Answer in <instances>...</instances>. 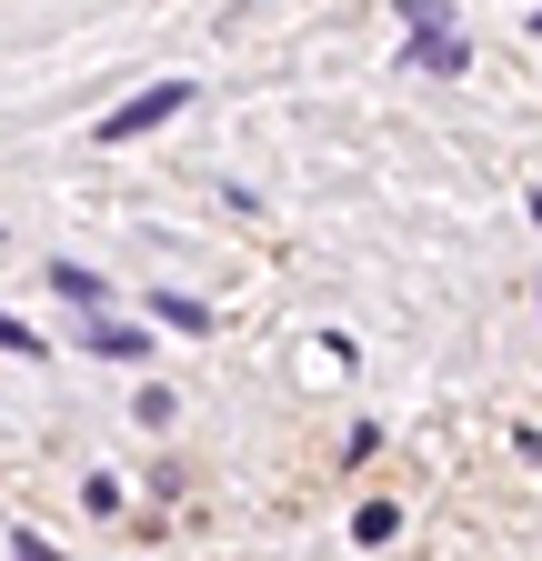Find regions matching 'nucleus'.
<instances>
[{"mask_svg": "<svg viewBox=\"0 0 542 561\" xmlns=\"http://www.w3.org/2000/svg\"><path fill=\"white\" fill-rule=\"evenodd\" d=\"M402 60H413V70H442V81H452L462 60H472V50H462V31H452V11H442V0H422V11H402Z\"/></svg>", "mask_w": 542, "mask_h": 561, "instance_id": "obj_1", "label": "nucleus"}, {"mask_svg": "<svg viewBox=\"0 0 542 561\" xmlns=\"http://www.w3.org/2000/svg\"><path fill=\"white\" fill-rule=\"evenodd\" d=\"M0 351H21V362H41V331H31V321H11V311H0Z\"/></svg>", "mask_w": 542, "mask_h": 561, "instance_id": "obj_8", "label": "nucleus"}, {"mask_svg": "<svg viewBox=\"0 0 542 561\" xmlns=\"http://www.w3.org/2000/svg\"><path fill=\"white\" fill-rule=\"evenodd\" d=\"M171 411H181V401H171V391H161V381H151V391H142V401H131V421H142V432H171Z\"/></svg>", "mask_w": 542, "mask_h": 561, "instance_id": "obj_6", "label": "nucleus"}, {"mask_svg": "<svg viewBox=\"0 0 542 561\" xmlns=\"http://www.w3.org/2000/svg\"><path fill=\"white\" fill-rule=\"evenodd\" d=\"M50 291H60V301H81L91 321L111 311V280H101V271H81V261H50Z\"/></svg>", "mask_w": 542, "mask_h": 561, "instance_id": "obj_4", "label": "nucleus"}, {"mask_svg": "<svg viewBox=\"0 0 542 561\" xmlns=\"http://www.w3.org/2000/svg\"><path fill=\"white\" fill-rule=\"evenodd\" d=\"M151 311H161L171 331H212V301H191V291H151Z\"/></svg>", "mask_w": 542, "mask_h": 561, "instance_id": "obj_5", "label": "nucleus"}, {"mask_svg": "<svg viewBox=\"0 0 542 561\" xmlns=\"http://www.w3.org/2000/svg\"><path fill=\"white\" fill-rule=\"evenodd\" d=\"M392 522H402L392 502H362V512H352V541H392Z\"/></svg>", "mask_w": 542, "mask_h": 561, "instance_id": "obj_7", "label": "nucleus"}, {"mask_svg": "<svg viewBox=\"0 0 542 561\" xmlns=\"http://www.w3.org/2000/svg\"><path fill=\"white\" fill-rule=\"evenodd\" d=\"M81 351H91V362H151V331H131V321L101 311V321L81 331Z\"/></svg>", "mask_w": 542, "mask_h": 561, "instance_id": "obj_3", "label": "nucleus"}, {"mask_svg": "<svg viewBox=\"0 0 542 561\" xmlns=\"http://www.w3.org/2000/svg\"><path fill=\"white\" fill-rule=\"evenodd\" d=\"M11 561H60V551H50V541H41L31 522H21V531H11Z\"/></svg>", "mask_w": 542, "mask_h": 561, "instance_id": "obj_9", "label": "nucleus"}, {"mask_svg": "<svg viewBox=\"0 0 542 561\" xmlns=\"http://www.w3.org/2000/svg\"><path fill=\"white\" fill-rule=\"evenodd\" d=\"M181 111H191V81H161V91H142V101L101 111V140H142V130H161V121H181Z\"/></svg>", "mask_w": 542, "mask_h": 561, "instance_id": "obj_2", "label": "nucleus"}]
</instances>
